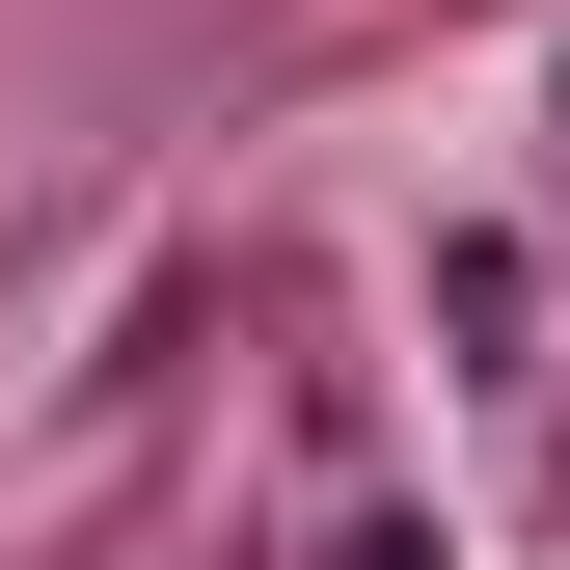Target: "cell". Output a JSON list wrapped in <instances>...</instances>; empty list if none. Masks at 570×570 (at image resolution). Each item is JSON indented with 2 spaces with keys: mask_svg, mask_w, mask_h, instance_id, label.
Here are the masks:
<instances>
[{
  "mask_svg": "<svg viewBox=\"0 0 570 570\" xmlns=\"http://www.w3.org/2000/svg\"><path fill=\"white\" fill-rule=\"evenodd\" d=\"M517 299H543L517 245H435V353H462V381H517Z\"/></svg>",
  "mask_w": 570,
  "mask_h": 570,
  "instance_id": "1",
  "label": "cell"
},
{
  "mask_svg": "<svg viewBox=\"0 0 570 570\" xmlns=\"http://www.w3.org/2000/svg\"><path fill=\"white\" fill-rule=\"evenodd\" d=\"M543 164H570V82H543Z\"/></svg>",
  "mask_w": 570,
  "mask_h": 570,
  "instance_id": "2",
  "label": "cell"
}]
</instances>
